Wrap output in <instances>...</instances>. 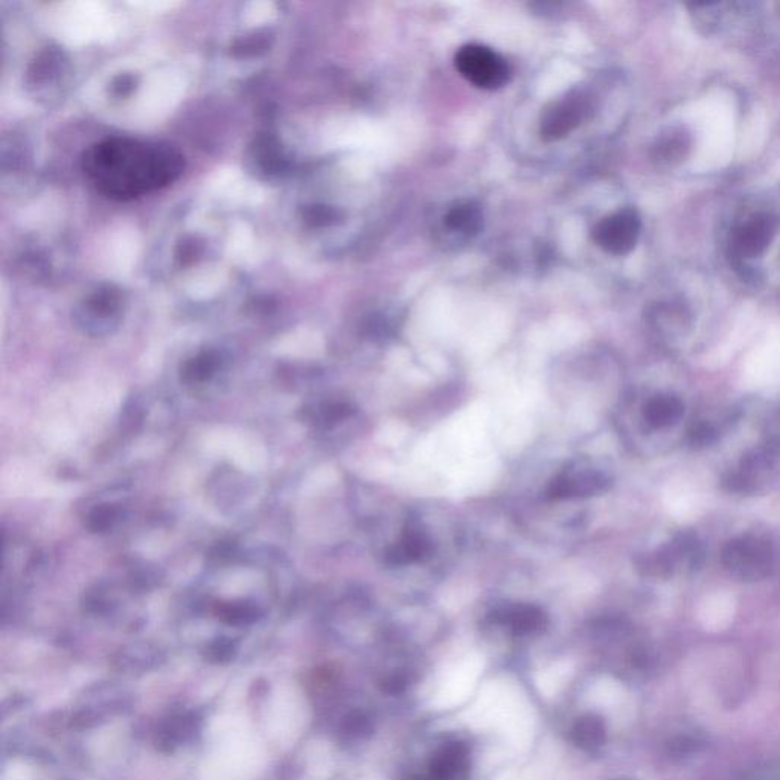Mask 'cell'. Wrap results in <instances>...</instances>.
<instances>
[{
    "mask_svg": "<svg viewBox=\"0 0 780 780\" xmlns=\"http://www.w3.org/2000/svg\"><path fill=\"white\" fill-rule=\"evenodd\" d=\"M81 170L100 194L127 202L176 182L185 157L165 142L109 138L84 151Z\"/></svg>",
    "mask_w": 780,
    "mask_h": 780,
    "instance_id": "cell-1",
    "label": "cell"
},
{
    "mask_svg": "<svg viewBox=\"0 0 780 780\" xmlns=\"http://www.w3.org/2000/svg\"><path fill=\"white\" fill-rule=\"evenodd\" d=\"M706 550L695 532L680 531L669 543L637 561L642 575L654 579H669L678 573H694L704 564Z\"/></svg>",
    "mask_w": 780,
    "mask_h": 780,
    "instance_id": "cell-2",
    "label": "cell"
},
{
    "mask_svg": "<svg viewBox=\"0 0 780 780\" xmlns=\"http://www.w3.org/2000/svg\"><path fill=\"white\" fill-rule=\"evenodd\" d=\"M721 563L727 572L739 581H762L776 572V547L761 535H739L724 544Z\"/></svg>",
    "mask_w": 780,
    "mask_h": 780,
    "instance_id": "cell-3",
    "label": "cell"
},
{
    "mask_svg": "<svg viewBox=\"0 0 780 780\" xmlns=\"http://www.w3.org/2000/svg\"><path fill=\"white\" fill-rule=\"evenodd\" d=\"M454 63L459 74L479 89H502L511 80L512 72L508 61L499 52L486 46H462L454 58Z\"/></svg>",
    "mask_w": 780,
    "mask_h": 780,
    "instance_id": "cell-4",
    "label": "cell"
},
{
    "mask_svg": "<svg viewBox=\"0 0 780 780\" xmlns=\"http://www.w3.org/2000/svg\"><path fill=\"white\" fill-rule=\"evenodd\" d=\"M611 488V477L585 459H576L561 470L547 488L554 500L599 496Z\"/></svg>",
    "mask_w": 780,
    "mask_h": 780,
    "instance_id": "cell-5",
    "label": "cell"
},
{
    "mask_svg": "<svg viewBox=\"0 0 780 780\" xmlns=\"http://www.w3.org/2000/svg\"><path fill=\"white\" fill-rule=\"evenodd\" d=\"M640 227L639 214L634 209H622L596 224L593 240L605 252L624 256L636 247Z\"/></svg>",
    "mask_w": 780,
    "mask_h": 780,
    "instance_id": "cell-6",
    "label": "cell"
},
{
    "mask_svg": "<svg viewBox=\"0 0 780 780\" xmlns=\"http://www.w3.org/2000/svg\"><path fill=\"white\" fill-rule=\"evenodd\" d=\"M592 104L582 93H575L550 107L541 121V135L547 141L564 138L589 116Z\"/></svg>",
    "mask_w": 780,
    "mask_h": 780,
    "instance_id": "cell-7",
    "label": "cell"
},
{
    "mask_svg": "<svg viewBox=\"0 0 780 780\" xmlns=\"http://www.w3.org/2000/svg\"><path fill=\"white\" fill-rule=\"evenodd\" d=\"M774 235H776V220L771 215H753L733 234V250L741 258H758L764 255Z\"/></svg>",
    "mask_w": 780,
    "mask_h": 780,
    "instance_id": "cell-8",
    "label": "cell"
},
{
    "mask_svg": "<svg viewBox=\"0 0 780 780\" xmlns=\"http://www.w3.org/2000/svg\"><path fill=\"white\" fill-rule=\"evenodd\" d=\"M773 470L771 458L764 451H755L742 459L738 468L724 476L723 485L727 491L736 494H750L758 490Z\"/></svg>",
    "mask_w": 780,
    "mask_h": 780,
    "instance_id": "cell-9",
    "label": "cell"
},
{
    "mask_svg": "<svg viewBox=\"0 0 780 780\" xmlns=\"http://www.w3.org/2000/svg\"><path fill=\"white\" fill-rule=\"evenodd\" d=\"M430 552L432 543L426 531L418 523H409L400 540L390 547L386 560L392 566H404L424 560L429 557Z\"/></svg>",
    "mask_w": 780,
    "mask_h": 780,
    "instance_id": "cell-10",
    "label": "cell"
},
{
    "mask_svg": "<svg viewBox=\"0 0 780 780\" xmlns=\"http://www.w3.org/2000/svg\"><path fill=\"white\" fill-rule=\"evenodd\" d=\"M491 617L496 624L505 625L518 636L538 633L546 625V614L534 605H508L494 611Z\"/></svg>",
    "mask_w": 780,
    "mask_h": 780,
    "instance_id": "cell-11",
    "label": "cell"
},
{
    "mask_svg": "<svg viewBox=\"0 0 780 780\" xmlns=\"http://www.w3.org/2000/svg\"><path fill=\"white\" fill-rule=\"evenodd\" d=\"M685 415V403L677 395L657 394L646 401L642 418L653 430L669 429Z\"/></svg>",
    "mask_w": 780,
    "mask_h": 780,
    "instance_id": "cell-12",
    "label": "cell"
},
{
    "mask_svg": "<svg viewBox=\"0 0 780 780\" xmlns=\"http://www.w3.org/2000/svg\"><path fill=\"white\" fill-rule=\"evenodd\" d=\"M468 749L462 742H451L433 759L429 780H465Z\"/></svg>",
    "mask_w": 780,
    "mask_h": 780,
    "instance_id": "cell-13",
    "label": "cell"
},
{
    "mask_svg": "<svg viewBox=\"0 0 780 780\" xmlns=\"http://www.w3.org/2000/svg\"><path fill=\"white\" fill-rule=\"evenodd\" d=\"M448 229L462 235H476L482 229L483 214L473 202L459 203L445 217Z\"/></svg>",
    "mask_w": 780,
    "mask_h": 780,
    "instance_id": "cell-14",
    "label": "cell"
},
{
    "mask_svg": "<svg viewBox=\"0 0 780 780\" xmlns=\"http://www.w3.org/2000/svg\"><path fill=\"white\" fill-rule=\"evenodd\" d=\"M654 323L663 336H683L691 327V314L681 305H663L654 313Z\"/></svg>",
    "mask_w": 780,
    "mask_h": 780,
    "instance_id": "cell-15",
    "label": "cell"
},
{
    "mask_svg": "<svg viewBox=\"0 0 780 780\" xmlns=\"http://www.w3.org/2000/svg\"><path fill=\"white\" fill-rule=\"evenodd\" d=\"M691 150V136L683 128H671L657 144V157L666 164H680Z\"/></svg>",
    "mask_w": 780,
    "mask_h": 780,
    "instance_id": "cell-16",
    "label": "cell"
},
{
    "mask_svg": "<svg viewBox=\"0 0 780 780\" xmlns=\"http://www.w3.org/2000/svg\"><path fill=\"white\" fill-rule=\"evenodd\" d=\"M572 738L581 749H598L605 741L604 723L596 717L581 718L573 727Z\"/></svg>",
    "mask_w": 780,
    "mask_h": 780,
    "instance_id": "cell-17",
    "label": "cell"
},
{
    "mask_svg": "<svg viewBox=\"0 0 780 780\" xmlns=\"http://www.w3.org/2000/svg\"><path fill=\"white\" fill-rule=\"evenodd\" d=\"M689 444L694 448L709 447V445L715 444L718 439V429L713 426L712 422L700 421L692 427L689 432Z\"/></svg>",
    "mask_w": 780,
    "mask_h": 780,
    "instance_id": "cell-18",
    "label": "cell"
},
{
    "mask_svg": "<svg viewBox=\"0 0 780 780\" xmlns=\"http://www.w3.org/2000/svg\"><path fill=\"white\" fill-rule=\"evenodd\" d=\"M369 730H371V723H369L368 718L362 717V715H355L346 721V732L351 733V735L362 736Z\"/></svg>",
    "mask_w": 780,
    "mask_h": 780,
    "instance_id": "cell-19",
    "label": "cell"
},
{
    "mask_svg": "<svg viewBox=\"0 0 780 780\" xmlns=\"http://www.w3.org/2000/svg\"><path fill=\"white\" fill-rule=\"evenodd\" d=\"M745 780H780V770H777V768H762V770L755 771L752 776L747 777Z\"/></svg>",
    "mask_w": 780,
    "mask_h": 780,
    "instance_id": "cell-20",
    "label": "cell"
},
{
    "mask_svg": "<svg viewBox=\"0 0 780 780\" xmlns=\"http://www.w3.org/2000/svg\"><path fill=\"white\" fill-rule=\"evenodd\" d=\"M404 688H406V681L398 677H394L386 683L387 691L392 692V694H397V692L403 691Z\"/></svg>",
    "mask_w": 780,
    "mask_h": 780,
    "instance_id": "cell-21",
    "label": "cell"
}]
</instances>
